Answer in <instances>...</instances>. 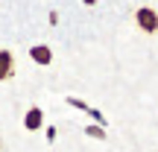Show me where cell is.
<instances>
[{"instance_id":"3","label":"cell","mask_w":158,"mask_h":152,"mask_svg":"<svg viewBox=\"0 0 158 152\" xmlns=\"http://www.w3.org/2000/svg\"><path fill=\"white\" fill-rule=\"evenodd\" d=\"M29 59H32L35 64H41V68H47V64L53 62V50L47 44H35L32 50H29Z\"/></svg>"},{"instance_id":"2","label":"cell","mask_w":158,"mask_h":152,"mask_svg":"<svg viewBox=\"0 0 158 152\" xmlns=\"http://www.w3.org/2000/svg\"><path fill=\"white\" fill-rule=\"evenodd\" d=\"M41 126H44V111H41L38 105H32L27 111V117H23V129L27 132H38Z\"/></svg>"},{"instance_id":"4","label":"cell","mask_w":158,"mask_h":152,"mask_svg":"<svg viewBox=\"0 0 158 152\" xmlns=\"http://www.w3.org/2000/svg\"><path fill=\"white\" fill-rule=\"evenodd\" d=\"M12 73H15V56L9 50H0V82H6Z\"/></svg>"},{"instance_id":"5","label":"cell","mask_w":158,"mask_h":152,"mask_svg":"<svg viewBox=\"0 0 158 152\" xmlns=\"http://www.w3.org/2000/svg\"><path fill=\"white\" fill-rule=\"evenodd\" d=\"M85 135H88V138H97V141H102V138H106V132H102V126H88V129H85Z\"/></svg>"},{"instance_id":"6","label":"cell","mask_w":158,"mask_h":152,"mask_svg":"<svg viewBox=\"0 0 158 152\" xmlns=\"http://www.w3.org/2000/svg\"><path fill=\"white\" fill-rule=\"evenodd\" d=\"M82 3H88V6H94V3H97V0H82Z\"/></svg>"},{"instance_id":"1","label":"cell","mask_w":158,"mask_h":152,"mask_svg":"<svg viewBox=\"0 0 158 152\" xmlns=\"http://www.w3.org/2000/svg\"><path fill=\"white\" fill-rule=\"evenodd\" d=\"M135 23H138L141 32L155 35V32H158V12L152 9V6H141V9L135 12Z\"/></svg>"}]
</instances>
